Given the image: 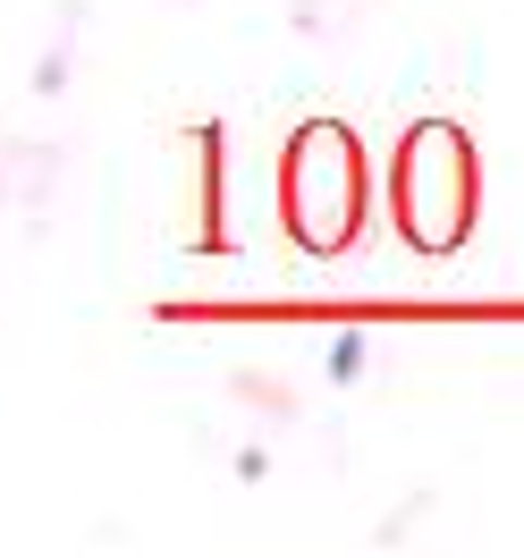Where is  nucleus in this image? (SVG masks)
<instances>
[{"instance_id": "f03ea898", "label": "nucleus", "mask_w": 524, "mask_h": 558, "mask_svg": "<svg viewBox=\"0 0 524 558\" xmlns=\"http://www.w3.org/2000/svg\"><path fill=\"white\" fill-rule=\"evenodd\" d=\"M355 355H364V339H339V355H330V381H355Z\"/></svg>"}, {"instance_id": "f257e3e1", "label": "nucleus", "mask_w": 524, "mask_h": 558, "mask_svg": "<svg viewBox=\"0 0 524 558\" xmlns=\"http://www.w3.org/2000/svg\"><path fill=\"white\" fill-rule=\"evenodd\" d=\"M296 195H305V238L339 245V229H348V144L330 128L305 136V153H296Z\"/></svg>"}]
</instances>
